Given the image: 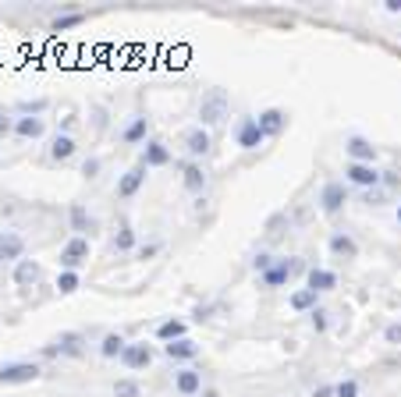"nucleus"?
Wrapping results in <instances>:
<instances>
[{
  "mask_svg": "<svg viewBox=\"0 0 401 397\" xmlns=\"http://www.w3.org/2000/svg\"><path fill=\"white\" fill-rule=\"evenodd\" d=\"M299 274H309V266H306L302 256H277L266 274H260V284L273 291V287H284L291 277H299Z\"/></svg>",
  "mask_w": 401,
  "mask_h": 397,
  "instance_id": "nucleus-1",
  "label": "nucleus"
},
{
  "mask_svg": "<svg viewBox=\"0 0 401 397\" xmlns=\"http://www.w3.org/2000/svg\"><path fill=\"white\" fill-rule=\"evenodd\" d=\"M227 114H231L227 89H206L203 99H199V124L203 128H217V124H224Z\"/></svg>",
  "mask_w": 401,
  "mask_h": 397,
  "instance_id": "nucleus-2",
  "label": "nucleus"
},
{
  "mask_svg": "<svg viewBox=\"0 0 401 397\" xmlns=\"http://www.w3.org/2000/svg\"><path fill=\"white\" fill-rule=\"evenodd\" d=\"M86 351V337H82L78 330H65V333H57V337L50 344H43V359H78V354Z\"/></svg>",
  "mask_w": 401,
  "mask_h": 397,
  "instance_id": "nucleus-3",
  "label": "nucleus"
},
{
  "mask_svg": "<svg viewBox=\"0 0 401 397\" xmlns=\"http://www.w3.org/2000/svg\"><path fill=\"white\" fill-rule=\"evenodd\" d=\"M39 372H43V369H39L36 362H4V365H0V383H4V387L36 383Z\"/></svg>",
  "mask_w": 401,
  "mask_h": 397,
  "instance_id": "nucleus-4",
  "label": "nucleus"
},
{
  "mask_svg": "<svg viewBox=\"0 0 401 397\" xmlns=\"http://www.w3.org/2000/svg\"><path fill=\"white\" fill-rule=\"evenodd\" d=\"M345 202H348V184L345 181H323V188H320V210L327 217H337L345 210Z\"/></svg>",
  "mask_w": 401,
  "mask_h": 397,
  "instance_id": "nucleus-5",
  "label": "nucleus"
},
{
  "mask_svg": "<svg viewBox=\"0 0 401 397\" xmlns=\"http://www.w3.org/2000/svg\"><path fill=\"white\" fill-rule=\"evenodd\" d=\"M174 156H171V145H167L163 139H146V145L139 149V163L146 167V171H153V167H167Z\"/></svg>",
  "mask_w": 401,
  "mask_h": 397,
  "instance_id": "nucleus-6",
  "label": "nucleus"
},
{
  "mask_svg": "<svg viewBox=\"0 0 401 397\" xmlns=\"http://www.w3.org/2000/svg\"><path fill=\"white\" fill-rule=\"evenodd\" d=\"M209 149H214V135H209V128L196 124V128L185 132V153H188V160L199 163L203 156H209Z\"/></svg>",
  "mask_w": 401,
  "mask_h": 397,
  "instance_id": "nucleus-7",
  "label": "nucleus"
},
{
  "mask_svg": "<svg viewBox=\"0 0 401 397\" xmlns=\"http://www.w3.org/2000/svg\"><path fill=\"white\" fill-rule=\"evenodd\" d=\"M146 178H150V171H146L142 163L128 167V171H124V174L117 178V188H114V195H117V199H135V195L142 192Z\"/></svg>",
  "mask_w": 401,
  "mask_h": 397,
  "instance_id": "nucleus-8",
  "label": "nucleus"
},
{
  "mask_svg": "<svg viewBox=\"0 0 401 397\" xmlns=\"http://www.w3.org/2000/svg\"><path fill=\"white\" fill-rule=\"evenodd\" d=\"M345 184L369 192V188H380V171L373 163H345Z\"/></svg>",
  "mask_w": 401,
  "mask_h": 397,
  "instance_id": "nucleus-9",
  "label": "nucleus"
},
{
  "mask_svg": "<svg viewBox=\"0 0 401 397\" xmlns=\"http://www.w3.org/2000/svg\"><path fill=\"white\" fill-rule=\"evenodd\" d=\"M235 142L242 145V149H260V145L266 142V135L260 132V121L256 117H242L238 124H235Z\"/></svg>",
  "mask_w": 401,
  "mask_h": 397,
  "instance_id": "nucleus-10",
  "label": "nucleus"
},
{
  "mask_svg": "<svg viewBox=\"0 0 401 397\" xmlns=\"http://www.w3.org/2000/svg\"><path fill=\"white\" fill-rule=\"evenodd\" d=\"M86 259H89V238L71 234V238H68V245L60 248V269H78Z\"/></svg>",
  "mask_w": 401,
  "mask_h": 397,
  "instance_id": "nucleus-11",
  "label": "nucleus"
},
{
  "mask_svg": "<svg viewBox=\"0 0 401 397\" xmlns=\"http://www.w3.org/2000/svg\"><path fill=\"white\" fill-rule=\"evenodd\" d=\"M181 184H185V192L203 195V192H206V184H209L206 167H203V163H196V160H185V163H181Z\"/></svg>",
  "mask_w": 401,
  "mask_h": 397,
  "instance_id": "nucleus-12",
  "label": "nucleus"
},
{
  "mask_svg": "<svg viewBox=\"0 0 401 397\" xmlns=\"http://www.w3.org/2000/svg\"><path fill=\"white\" fill-rule=\"evenodd\" d=\"M150 362H153V348L146 344V341H128V348L121 351V365H124V369H132V372L146 369Z\"/></svg>",
  "mask_w": 401,
  "mask_h": 397,
  "instance_id": "nucleus-13",
  "label": "nucleus"
},
{
  "mask_svg": "<svg viewBox=\"0 0 401 397\" xmlns=\"http://www.w3.org/2000/svg\"><path fill=\"white\" fill-rule=\"evenodd\" d=\"M345 153H348V163H376V145L366 135H348Z\"/></svg>",
  "mask_w": 401,
  "mask_h": 397,
  "instance_id": "nucleus-14",
  "label": "nucleus"
},
{
  "mask_svg": "<svg viewBox=\"0 0 401 397\" xmlns=\"http://www.w3.org/2000/svg\"><path fill=\"white\" fill-rule=\"evenodd\" d=\"M25 259V238L18 231H0V266Z\"/></svg>",
  "mask_w": 401,
  "mask_h": 397,
  "instance_id": "nucleus-15",
  "label": "nucleus"
},
{
  "mask_svg": "<svg viewBox=\"0 0 401 397\" xmlns=\"http://www.w3.org/2000/svg\"><path fill=\"white\" fill-rule=\"evenodd\" d=\"M256 121H260V132H263L266 139H277V135L288 128V114H284L281 107H266V110H260Z\"/></svg>",
  "mask_w": 401,
  "mask_h": 397,
  "instance_id": "nucleus-16",
  "label": "nucleus"
},
{
  "mask_svg": "<svg viewBox=\"0 0 401 397\" xmlns=\"http://www.w3.org/2000/svg\"><path fill=\"white\" fill-rule=\"evenodd\" d=\"M68 224H71V231L78 234V238H86V234H96V217H89V210L82 202H71L68 206Z\"/></svg>",
  "mask_w": 401,
  "mask_h": 397,
  "instance_id": "nucleus-17",
  "label": "nucleus"
},
{
  "mask_svg": "<svg viewBox=\"0 0 401 397\" xmlns=\"http://www.w3.org/2000/svg\"><path fill=\"white\" fill-rule=\"evenodd\" d=\"M14 139H22V142H36V139H43L47 135V121L43 117H14Z\"/></svg>",
  "mask_w": 401,
  "mask_h": 397,
  "instance_id": "nucleus-18",
  "label": "nucleus"
},
{
  "mask_svg": "<svg viewBox=\"0 0 401 397\" xmlns=\"http://www.w3.org/2000/svg\"><path fill=\"white\" fill-rule=\"evenodd\" d=\"M75 153H78V142H75L68 132H57V135L50 139V149H47V156H50L54 163H68Z\"/></svg>",
  "mask_w": 401,
  "mask_h": 397,
  "instance_id": "nucleus-19",
  "label": "nucleus"
},
{
  "mask_svg": "<svg viewBox=\"0 0 401 397\" xmlns=\"http://www.w3.org/2000/svg\"><path fill=\"white\" fill-rule=\"evenodd\" d=\"M174 390L181 397H199L203 394V372L199 369H178L174 372Z\"/></svg>",
  "mask_w": 401,
  "mask_h": 397,
  "instance_id": "nucleus-20",
  "label": "nucleus"
},
{
  "mask_svg": "<svg viewBox=\"0 0 401 397\" xmlns=\"http://www.w3.org/2000/svg\"><path fill=\"white\" fill-rule=\"evenodd\" d=\"M39 280H43V266H39L36 259H22V263H14V284L22 287V291L36 287Z\"/></svg>",
  "mask_w": 401,
  "mask_h": 397,
  "instance_id": "nucleus-21",
  "label": "nucleus"
},
{
  "mask_svg": "<svg viewBox=\"0 0 401 397\" xmlns=\"http://www.w3.org/2000/svg\"><path fill=\"white\" fill-rule=\"evenodd\" d=\"M146 135H150V117L146 114H135L128 124L121 128V142H128V145H146Z\"/></svg>",
  "mask_w": 401,
  "mask_h": 397,
  "instance_id": "nucleus-22",
  "label": "nucleus"
},
{
  "mask_svg": "<svg viewBox=\"0 0 401 397\" xmlns=\"http://www.w3.org/2000/svg\"><path fill=\"white\" fill-rule=\"evenodd\" d=\"M306 287H312L316 295H323V291H334V287H337V274H334V269H323V266H309Z\"/></svg>",
  "mask_w": 401,
  "mask_h": 397,
  "instance_id": "nucleus-23",
  "label": "nucleus"
},
{
  "mask_svg": "<svg viewBox=\"0 0 401 397\" xmlns=\"http://www.w3.org/2000/svg\"><path fill=\"white\" fill-rule=\"evenodd\" d=\"M163 354L171 362H192V359H199V344L192 337H181L174 344H163Z\"/></svg>",
  "mask_w": 401,
  "mask_h": 397,
  "instance_id": "nucleus-24",
  "label": "nucleus"
},
{
  "mask_svg": "<svg viewBox=\"0 0 401 397\" xmlns=\"http://www.w3.org/2000/svg\"><path fill=\"white\" fill-rule=\"evenodd\" d=\"M327 248L337 256V259H355L358 256V245H355V238L352 234H345V231H334L330 238H327Z\"/></svg>",
  "mask_w": 401,
  "mask_h": 397,
  "instance_id": "nucleus-25",
  "label": "nucleus"
},
{
  "mask_svg": "<svg viewBox=\"0 0 401 397\" xmlns=\"http://www.w3.org/2000/svg\"><path fill=\"white\" fill-rule=\"evenodd\" d=\"M288 305L295 312H316V309H320V295H316L312 287H299V291H291V295H288Z\"/></svg>",
  "mask_w": 401,
  "mask_h": 397,
  "instance_id": "nucleus-26",
  "label": "nucleus"
},
{
  "mask_svg": "<svg viewBox=\"0 0 401 397\" xmlns=\"http://www.w3.org/2000/svg\"><path fill=\"white\" fill-rule=\"evenodd\" d=\"M111 252H135V227L128 220L117 224V231L111 238Z\"/></svg>",
  "mask_w": 401,
  "mask_h": 397,
  "instance_id": "nucleus-27",
  "label": "nucleus"
},
{
  "mask_svg": "<svg viewBox=\"0 0 401 397\" xmlns=\"http://www.w3.org/2000/svg\"><path fill=\"white\" fill-rule=\"evenodd\" d=\"M181 337H188V326H185V320H163L160 326H157V341H163V344H174V341H181Z\"/></svg>",
  "mask_w": 401,
  "mask_h": 397,
  "instance_id": "nucleus-28",
  "label": "nucleus"
},
{
  "mask_svg": "<svg viewBox=\"0 0 401 397\" xmlns=\"http://www.w3.org/2000/svg\"><path fill=\"white\" fill-rule=\"evenodd\" d=\"M124 348H128V341H124L121 333H107V337L100 341V354H103V359H121Z\"/></svg>",
  "mask_w": 401,
  "mask_h": 397,
  "instance_id": "nucleus-29",
  "label": "nucleus"
},
{
  "mask_svg": "<svg viewBox=\"0 0 401 397\" xmlns=\"http://www.w3.org/2000/svg\"><path fill=\"white\" fill-rule=\"evenodd\" d=\"M86 22V14L82 11H68V14H57L54 22H50V32H68V29H75V25H82Z\"/></svg>",
  "mask_w": 401,
  "mask_h": 397,
  "instance_id": "nucleus-30",
  "label": "nucleus"
},
{
  "mask_svg": "<svg viewBox=\"0 0 401 397\" xmlns=\"http://www.w3.org/2000/svg\"><path fill=\"white\" fill-rule=\"evenodd\" d=\"M78 287H82L78 269H60V274H57V291H60V295H75Z\"/></svg>",
  "mask_w": 401,
  "mask_h": 397,
  "instance_id": "nucleus-31",
  "label": "nucleus"
},
{
  "mask_svg": "<svg viewBox=\"0 0 401 397\" xmlns=\"http://www.w3.org/2000/svg\"><path fill=\"white\" fill-rule=\"evenodd\" d=\"M114 397H142V387L135 380H117L114 383Z\"/></svg>",
  "mask_w": 401,
  "mask_h": 397,
  "instance_id": "nucleus-32",
  "label": "nucleus"
},
{
  "mask_svg": "<svg viewBox=\"0 0 401 397\" xmlns=\"http://www.w3.org/2000/svg\"><path fill=\"white\" fill-rule=\"evenodd\" d=\"M309 326H312L316 333H323V330L330 326V320H327V309H316V312H309Z\"/></svg>",
  "mask_w": 401,
  "mask_h": 397,
  "instance_id": "nucleus-33",
  "label": "nucleus"
},
{
  "mask_svg": "<svg viewBox=\"0 0 401 397\" xmlns=\"http://www.w3.org/2000/svg\"><path fill=\"white\" fill-rule=\"evenodd\" d=\"M363 202H366V206H384V202H387L384 184H380V188H369V192H363Z\"/></svg>",
  "mask_w": 401,
  "mask_h": 397,
  "instance_id": "nucleus-34",
  "label": "nucleus"
},
{
  "mask_svg": "<svg viewBox=\"0 0 401 397\" xmlns=\"http://www.w3.org/2000/svg\"><path fill=\"white\" fill-rule=\"evenodd\" d=\"M334 397H358V383L355 380H341L334 387Z\"/></svg>",
  "mask_w": 401,
  "mask_h": 397,
  "instance_id": "nucleus-35",
  "label": "nucleus"
},
{
  "mask_svg": "<svg viewBox=\"0 0 401 397\" xmlns=\"http://www.w3.org/2000/svg\"><path fill=\"white\" fill-rule=\"evenodd\" d=\"M384 341H387L391 348L401 344V323H387V326H384Z\"/></svg>",
  "mask_w": 401,
  "mask_h": 397,
  "instance_id": "nucleus-36",
  "label": "nucleus"
},
{
  "mask_svg": "<svg viewBox=\"0 0 401 397\" xmlns=\"http://www.w3.org/2000/svg\"><path fill=\"white\" fill-rule=\"evenodd\" d=\"M273 259H277V256H270V252H260L256 259H252V269H256V274H266V269L273 266Z\"/></svg>",
  "mask_w": 401,
  "mask_h": 397,
  "instance_id": "nucleus-37",
  "label": "nucleus"
},
{
  "mask_svg": "<svg viewBox=\"0 0 401 397\" xmlns=\"http://www.w3.org/2000/svg\"><path fill=\"white\" fill-rule=\"evenodd\" d=\"M82 178H100V156H89L82 163Z\"/></svg>",
  "mask_w": 401,
  "mask_h": 397,
  "instance_id": "nucleus-38",
  "label": "nucleus"
},
{
  "mask_svg": "<svg viewBox=\"0 0 401 397\" xmlns=\"http://www.w3.org/2000/svg\"><path fill=\"white\" fill-rule=\"evenodd\" d=\"M160 248H163L160 241H150V245H142V248H139V259H153V256L160 252Z\"/></svg>",
  "mask_w": 401,
  "mask_h": 397,
  "instance_id": "nucleus-39",
  "label": "nucleus"
},
{
  "mask_svg": "<svg viewBox=\"0 0 401 397\" xmlns=\"http://www.w3.org/2000/svg\"><path fill=\"white\" fill-rule=\"evenodd\" d=\"M11 132H14V121H11L4 110H0V139H8Z\"/></svg>",
  "mask_w": 401,
  "mask_h": 397,
  "instance_id": "nucleus-40",
  "label": "nucleus"
},
{
  "mask_svg": "<svg viewBox=\"0 0 401 397\" xmlns=\"http://www.w3.org/2000/svg\"><path fill=\"white\" fill-rule=\"evenodd\" d=\"M209 312H214L209 305H196V309H192V316H196V320L203 323V320H209Z\"/></svg>",
  "mask_w": 401,
  "mask_h": 397,
  "instance_id": "nucleus-41",
  "label": "nucleus"
},
{
  "mask_svg": "<svg viewBox=\"0 0 401 397\" xmlns=\"http://www.w3.org/2000/svg\"><path fill=\"white\" fill-rule=\"evenodd\" d=\"M384 8H387L391 14H398V11H401V0H384Z\"/></svg>",
  "mask_w": 401,
  "mask_h": 397,
  "instance_id": "nucleus-42",
  "label": "nucleus"
},
{
  "mask_svg": "<svg viewBox=\"0 0 401 397\" xmlns=\"http://www.w3.org/2000/svg\"><path fill=\"white\" fill-rule=\"evenodd\" d=\"M312 397H334V387H320V390H316Z\"/></svg>",
  "mask_w": 401,
  "mask_h": 397,
  "instance_id": "nucleus-43",
  "label": "nucleus"
},
{
  "mask_svg": "<svg viewBox=\"0 0 401 397\" xmlns=\"http://www.w3.org/2000/svg\"><path fill=\"white\" fill-rule=\"evenodd\" d=\"M199 397H220V394H217V390H203Z\"/></svg>",
  "mask_w": 401,
  "mask_h": 397,
  "instance_id": "nucleus-44",
  "label": "nucleus"
},
{
  "mask_svg": "<svg viewBox=\"0 0 401 397\" xmlns=\"http://www.w3.org/2000/svg\"><path fill=\"white\" fill-rule=\"evenodd\" d=\"M398 224H401V206H398Z\"/></svg>",
  "mask_w": 401,
  "mask_h": 397,
  "instance_id": "nucleus-45",
  "label": "nucleus"
}]
</instances>
